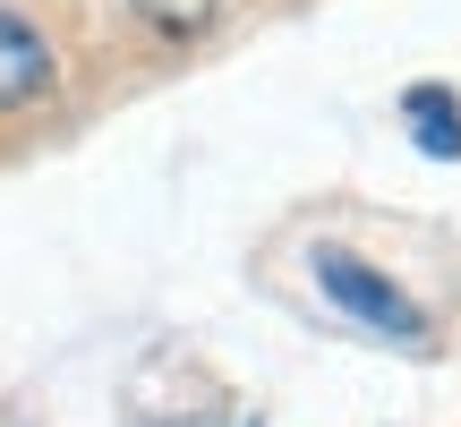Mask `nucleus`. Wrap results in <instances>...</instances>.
Wrapping results in <instances>:
<instances>
[{"label":"nucleus","mask_w":461,"mask_h":427,"mask_svg":"<svg viewBox=\"0 0 461 427\" xmlns=\"http://www.w3.org/2000/svg\"><path fill=\"white\" fill-rule=\"evenodd\" d=\"M308 274H316V291L333 299V308L350 316V325H367V333H384V342H428V325H419V308L393 291V282L376 274L367 257H350V248H308Z\"/></svg>","instance_id":"obj_1"},{"label":"nucleus","mask_w":461,"mask_h":427,"mask_svg":"<svg viewBox=\"0 0 461 427\" xmlns=\"http://www.w3.org/2000/svg\"><path fill=\"white\" fill-rule=\"evenodd\" d=\"M43 86H51V43H43L17 9H0V112L34 103Z\"/></svg>","instance_id":"obj_2"},{"label":"nucleus","mask_w":461,"mask_h":427,"mask_svg":"<svg viewBox=\"0 0 461 427\" xmlns=\"http://www.w3.org/2000/svg\"><path fill=\"white\" fill-rule=\"evenodd\" d=\"M402 112H411L419 154H436V163H453V154H461V103L445 95V86H411V95H402Z\"/></svg>","instance_id":"obj_3"},{"label":"nucleus","mask_w":461,"mask_h":427,"mask_svg":"<svg viewBox=\"0 0 461 427\" xmlns=\"http://www.w3.org/2000/svg\"><path fill=\"white\" fill-rule=\"evenodd\" d=\"M137 9H146L163 34H197L205 17H214V0H137Z\"/></svg>","instance_id":"obj_4"}]
</instances>
